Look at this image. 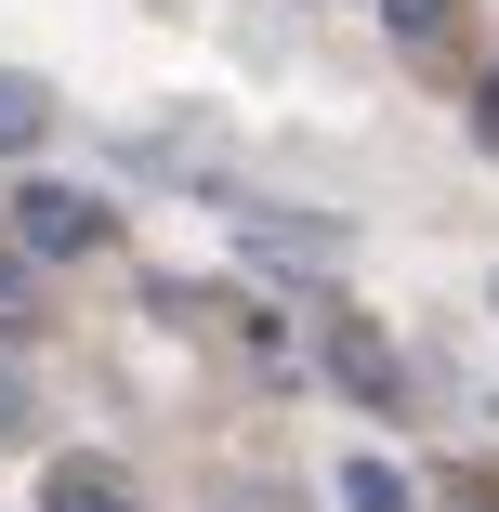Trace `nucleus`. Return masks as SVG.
Masks as SVG:
<instances>
[{"mask_svg":"<svg viewBox=\"0 0 499 512\" xmlns=\"http://www.w3.org/2000/svg\"><path fill=\"white\" fill-rule=\"evenodd\" d=\"M14 250H40V263L106 250V197H79V184H27V197H14Z\"/></svg>","mask_w":499,"mask_h":512,"instance_id":"f257e3e1","label":"nucleus"},{"mask_svg":"<svg viewBox=\"0 0 499 512\" xmlns=\"http://www.w3.org/2000/svg\"><path fill=\"white\" fill-rule=\"evenodd\" d=\"M329 381H342L355 407H408V381H394V342H381L368 316H329Z\"/></svg>","mask_w":499,"mask_h":512,"instance_id":"f03ea898","label":"nucleus"},{"mask_svg":"<svg viewBox=\"0 0 499 512\" xmlns=\"http://www.w3.org/2000/svg\"><path fill=\"white\" fill-rule=\"evenodd\" d=\"M40 512H132V486H119L106 460H53V473H40Z\"/></svg>","mask_w":499,"mask_h":512,"instance_id":"7ed1b4c3","label":"nucleus"},{"mask_svg":"<svg viewBox=\"0 0 499 512\" xmlns=\"http://www.w3.org/2000/svg\"><path fill=\"white\" fill-rule=\"evenodd\" d=\"M342 512H421L394 460H342Z\"/></svg>","mask_w":499,"mask_h":512,"instance_id":"20e7f679","label":"nucleus"},{"mask_svg":"<svg viewBox=\"0 0 499 512\" xmlns=\"http://www.w3.org/2000/svg\"><path fill=\"white\" fill-rule=\"evenodd\" d=\"M53 132V92L40 79H0V145H40Z\"/></svg>","mask_w":499,"mask_h":512,"instance_id":"39448f33","label":"nucleus"},{"mask_svg":"<svg viewBox=\"0 0 499 512\" xmlns=\"http://www.w3.org/2000/svg\"><path fill=\"white\" fill-rule=\"evenodd\" d=\"M381 14H394V40H421V53L460 40V0H381Z\"/></svg>","mask_w":499,"mask_h":512,"instance_id":"423d86ee","label":"nucleus"},{"mask_svg":"<svg viewBox=\"0 0 499 512\" xmlns=\"http://www.w3.org/2000/svg\"><path fill=\"white\" fill-rule=\"evenodd\" d=\"M40 302H27V250H0V329H27Z\"/></svg>","mask_w":499,"mask_h":512,"instance_id":"0eeeda50","label":"nucleus"},{"mask_svg":"<svg viewBox=\"0 0 499 512\" xmlns=\"http://www.w3.org/2000/svg\"><path fill=\"white\" fill-rule=\"evenodd\" d=\"M0 434H27V381L14 368H0Z\"/></svg>","mask_w":499,"mask_h":512,"instance_id":"6e6552de","label":"nucleus"},{"mask_svg":"<svg viewBox=\"0 0 499 512\" xmlns=\"http://www.w3.org/2000/svg\"><path fill=\"white\" fill-rule=\"evenodd\" d=\"M473 132H486V145H499V79H486V106H473Z\"/></svg>","mask_w":499,"mask_h":512,"instance_id":"1a4fd4ad","label":"nucleus"},{"mask_svg":"<svg viewBox=\"0 0 499 512\" xmlns=\"http://www.w3.org/2000/svg\"><path fill=\"white\" fill-rule=\"evenodd\" d=\"M473 512H499V499H473Z\"/></svg>","mask_w":499,"mask_h":512,"instance_id":"9d476101","label":"nucleus"}]
</instances>
